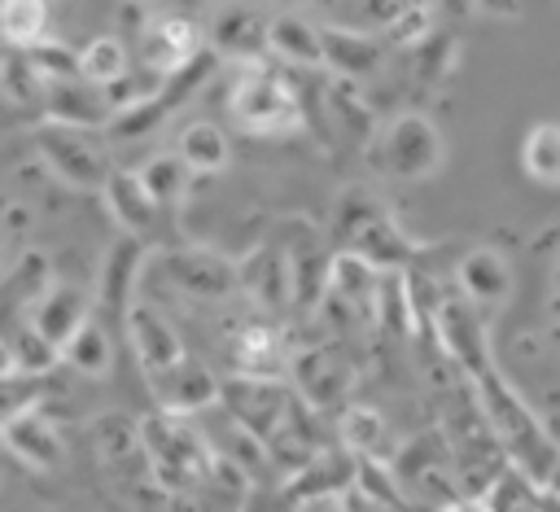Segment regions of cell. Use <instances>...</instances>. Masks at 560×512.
Wrapping results in <instances>:
<instances>
[{"label": "cell", "mask_w": 560, "mask_h": 512, "mask_svg": "<svg viewBox=\"0 0 560 512\" xmlns=\"http://www.w3.org/2000/svg\"><path fill=\"white\" fill-rule=\"evenodd\" d=\"M464 385H468L472 403L481 407V416H486L494 442L503 446L508 464L521 468L529 481L547 486L551 473L560 468V442L547 433V424L534 416V407L512 389V381L499 368H486V372L468 376Z\"/></svg>", "instance_id": "obj_1"}, {"label": "cell", "mask_w": 560, "mask_h": 512, "mask_svg": "<svg viewBox=\"0 0 560 512\" xmlns=\"http://www.w3.org/2000/svg\"><path fill=\"white\" fill-rule=\"evenodd\" d=\"M140 438H144V459L153 473V486L171 499H192L206 477L214 473V442L184 416L171 411H149L140 416Z\"/></svg>", "instance_id": "obj_2"}, {"label": "cell", "mask_w": 560, "mask_h": 512, "mask_svg": "<svg viewBox=\"0 0 560 512\" xmlns=\"http://www.w3.org/2000/svg\"><path fill=\"white\" fill-rule=\"evenodd\" d=\"M332 232H337L341 254H354V258L372 263L385 276H402L411 267V258H416V249L402 236V228L394 223V214L368 188H346L337 197Z\"/></svg>", "instance_id": "obj_3"}, {"label": "cell", "mask_w": 560, "mask_h": 512, "mask_svg": "<svg viewBox=\"0 0 560 512\" xmlns=\"http://www.w3.org/2000/svg\"><path fill=\"white\" fill-rule=\"evenodd\" d=\"M228 109L249 136H284L302 127V96L289 83L284 66H271V61H254L241 70V79L232 83Z\"/></svg>", "instance_id": "obj_4"}, {"label": "cell", "mask_w": 560, "mask_h": 512, "mask_svg": "<svg viewBox=\"0 0 560 512\" xmlns=\"http://www.w3.org/2000/svg\"><path fill=\"white\" fill-rule=\"evenodd\" d=\"M389 468H394L402 494H407L411 503H429L433 512L464 494V490H459V468H455V455H451L442 429H433V433L407 442L402 451H394Z\"/></svg>", "instance_id": "obj_5"}, {"label": "cell", "mask_w": 560, "mask_h": 512, "mask_svg": "<svg viewBox=\"0 0 560 512\" xmlns=\"http://www.w3.org/2000/svg\"><path fill=\"white\" fill-rule=\"evenodd\" d=\"M223 416L236 420L245 433H254L262 446L280 438L298 407V389L289 381H267V376H223Z\"/></svg>", "instance_id": "obj_6"}, {"label": "cell", "mask_w": 560, "mask_h": 512, "mask_svg": "<svg viewBox=\"0 0 560 512\" xmlns=\"http://www.w3.org/2000/svg\"><path fill=\"white\" fill-rule=\"evenodd\" d=\"M372 162L394 179H424L442 166V136L424 114H398L376 127Z\"/></svg>", "instance_id": "obj_7"}, {"label": "cell", "mask_w": 560, "mask_h": 512, "mask_svg": "<svg viewBox=\"0 0 560 512\" xmlns=\"http://www.w3.org/2000/svg\"><path fill=\"white\" fill-rule=\"evenodd\" d=\"M31 140H35V149H39V158L57 171V179H66L70 188H105L109 184V158H105V149L83 131V127H61V123H39L35 131H31Z\"/></svg>", "instance_id": "obj_8"}, {"label": "cell", "mask_w": 560, "mask_h": 512, "mask_svg": "<svg viewBox=\"0 0 560 512\" xmlns=\"http://www.w3.org/2000/svg\"><path fill=\"white\" fill-rule=\"evenodd\" d=\"M201 53V22H192L188 13L149 9V18L140 22V66L153 79H175Z\"/></svg>", "instance_id": "obj_9"}, {"label": "cell", "mask_w": 560, "mask_h": 512, "mask_svg": "<svg viewBox=\"0 0 560 512\" xmlns=\"http://www.w3.org/2000/svg\"><path fill=\"white\" fill-rule=\"evenodd\" d=\"M433 337L442 341L446 359L459 368V376H477L486 368H494V354H490V328H486V311L472 306L468 298L459 293H446L438 315H433Z\"/></svg>", "instance_id": "obj_10"}, {"label": "cell", "mask_w": 560, "mask_h": 512, "mask_svg": "<svg viewBox=\"0 0 560 512\" xmlns=\"http://www.w3.org/2000/svg\"><path fill=\"white\" fill-rule=\"evenodd\" d=\"M162 276L201 302H223L232 293H241V263H232L219 249H201V245H184L162 254Z\"/></svg>", "instance_id": "obj_11"}, {"label": "cell", "mask_w": 560, "mask_h": 512, "mask_svg": "<svg viewBox=\"0 0 560 512\" xmlns=\"http://www.w3.org/2000/svg\"><path fill=\"white\" fill-rule=\"evenodd\" d=\"M354 486H359V459L341 442H332L328 451H319L293 477H280V494L293 508H311V503H324V499H346Z\"/></svg>", "instance_id": "obj_12"}, {"label": "cell", "mask_w": 560, "mask_h": 512, "mask_svg": "<svg viewBox=\"0 0 560 512\" xmlns=\"http://www.w3.org/2000/svg\"><path fill=\"white\" fill-rule=\"evenodd\" d=\"M122 333H127V341H131V350H136V359H140V368H144V376H149V381L171 376L175 368H184V363H188V359H184V341H179L175 324H171L153 302H144V298L127 311Z\"/></svg>", "instance_id": "obj_13"}, {"label": "cell", "mask_w": 560, "mask_h": 512, "mask_svg": "<svg viewBox=\"0 0 560 512\" xmlns=\"http://www.w3.org/2000/svg\"><path fill=\"white\" fill-rule=\"evenodd\" d=\"M289 385L315 411H332V407L346 411L350 407V368L324 346H306L289 359Z\"/></svg>", "instance_id": "obj_14"}, {"label": "cell", "mask_w": 560, "mask_h": 512, "mask_svg": "<svg viewBox=\"0 0 560 512\" xmlns=\"http://www.w3.org/2000/svg\"><path fill=\"white\" fill-rule=\"evenodd\" d=\"M92 442H96L101 464H105L114 477H122V481H136V477L153 481L149 459H144L140 416H131V411H105V416H96V420H92Z\"/></svg>", "instance_id": "obj_15"}, {"label": "cell", "mask_w": 560, "mask_h": 512, "mask_svg": "<svg viewBox=\"0 0 560 512\" xmlns=\"http://www.w3.org/2000/svg\"><path fill=\"white\" fill-rule=\"evenodd\" d=\"M140 263H144V245L136 236H122L101 263V298H96L101 306H96V315L109 319L114 328H122L127 311L140 302Z\"/></svg>", "instance_id": "obj_16"}, {"label": "cell", "mask_w": 560, "mask_h": 512, "mask_svg": "<svg viewBox=\"0 0 560 512\" xmlns=\"http://www.w3.org/2000/svg\"><path fill=\"white\" fill-rule=\"evenodd\" d=\"M0 433H4L9 455L22 459L26 468H44V473H48V468H57L61 455H66L61 433H57V424L44 416L39 403H26V407H18V411H4Z\"/></svg>", "instance_id": "obj_17"}, {"label": "cell", "mask_w": 560, "mask_h": 512, "mask_svg": "<svg viewBox=\"0 0 560 512\" xmlns=\"http://www.w3.org/2000/svg\"><path fill=\"white\" fill-rule=\"evenodd\" d=\"M284 258H289V280H293V306L306 315L328 293V284H332V258L337 254H328L311 228H298V236L284 245Z\"/></svg>", "instance_id": "obj_18"}, {"label": "cell", "mask_w": 560, "mask_h": 512, "mask_svg": "<svg viewBox=\"0 0 560 512\" xmlns=\"http://www.w3.org/2000/svg\"><path fill=\"white\" fill-rule=\"evenodd\" d=\"M149 385H153V394H158V411H171V416H184V420L223 403V381H219L210 368L192 363V359H188L184 368H175L171 376H158V381H149Z\"/></svg>", "instance_id": "obj_19"}, {"label": "cell", "mask_w": 560, "mask_h": 512, "mask_svg": "<svg viewBox=\"0 0 560 512\" xmlns=\"http://www.w3.org/2000/svg\"><path fill=\"white\" fill-rule=\"evenodd\" d=\"M92 315H96V302L88 298V289H79V284H61V280H57V284L48 289V298H44L26 319H31V324H35V328L66 354V346L83 333V324H88Z\"/></svg>", "instance_id": "obj_20"}, {"label": "cell", "mask_w": 560, "mask_h": 512, "mask_svg": "<svg viewBox=\"0 0 560 512\" xmlns=\"http://www.w3.org/2000/svg\"><path fill=\"white\" fill-rule=\"evenodd\" d=\"M455 284H459V298H468L472 306L490 311V306L508 302V293H512V267H508V258L499 249L477 245V249H468L459 258Z\"/></svg>", "instance_id": "obj_21"}, {"label": "cell", "mask_w": 560, "mask_h": 512, "mask_svg": "<svg viewBox=\"0 0 560 512\" xmlns=\"http://www.w3.org/2000/svg\"><path fill=\"white\" fill-rule=\"evenodd\" d=\"M44 123H61V127H109L114 109L105 101L101 88L83 83V79H66V83H48L44 88Z\"/></svg>", "instance_id": "obj_22"}, {"label": "cell", "mask_w": 560, "mask_h": 512, "mask_svg": "<svg viewBox=\"0 0 560 512\" xmlns=\"http://www.w3.org/2000/svg\"><path fill=\"white\" fill-rule=\"evenodd\" d=\"M52 263L44 249H26L4 267V319H26L52 289Z\"/></svg>", "instance_id": "obj_23"}, {"label": "cell", "mask_w": 560, "mask_h": 512, "mask_svg": "<svg viewBox=\"0 0 560 512\" xmlns=\"http://www.w3.org/2000/svg\"><path fill=\"white\" fill-rule=\"evenodd\" d=\"M101 197H105V210H109V219L127 232V236H144L153 223H158V201H153V193L144 188V179H140V171H114L109 175V184L101 188Z\"/></svg>", "instance_id": "obj_24"}, {"label": "cell", "mask_w": 560, "mask_h": 512, "mask_svg": "<svg viewBox=\"0 0 560 512\" xmlns=\"http://www.w3.org/2000/svg\"><path fill=\"white\" fill-rule=\"evenodd\" d=\"M57 363H61V350L31 319H4V381L44 376Z\"/></svg>", "instance_id": "obj_25"}, {"label": "cell", "mask_w": 560, "mask_h": 512, "mask_svg": "<svg viewBox=\"0 0 560 512\" xmlns=\"http://www.w3.org/2000/svg\"><path fill=\"white\" fill-rule=\"evenodd\" d=\"M267 26H271V18H262L258 9H223L210 22V44L219 53L245 57V66H254V61H267Z\"/></svg>", "instance_id": "obj_26"}, {"label": "cell", "mask_w": 560, "mask_h": 512, "mask_svg": "<svg viewBox=\"0 0 560 512\" xmlns=\"http://www.w3.org/2000/svg\"><path fill=\"white\" fill-rule=\"evenodd\" d=\"M328 293L337 302H346L354 315L372 319L381 311V298H385V271H376L372 263L354 258V254H337L332 258V284Z\"/></svg>", "instance_id": "obj_27"}, {"label": "cell", "mask_w": 560, "mask_h": 512, "mask_svg": "<svg viewBox=\"0 0 560 512\" xmlns=\"http://www.w3.org/2000/svg\"><path fill=\"white\" fill-rule=\"evenodd\" d=\"M289 359H293V354L284 350V337H280L271 324H241V328H236V341H232L236 376H267V381H280V368H284Z\"/></svg>", "instance_id": "obj_28"}, {"label": "cell", "mask_w": 560, "mask_h": 512, "mask_svg": "<svg viewBox=\"0 0 560 512\" xmlns=\"http://www.w3.org/2000/svg\"><path fill=\"white\" fill-rule=\"evenodd\" d=\"M267 53L280 66H324V31L298 13H276L267 26Z\"/></svg>", "instance_id": "obj_29"}, {"label": "cell", "mask_w": 560, "mask_h": 512, "mask_svg": "<svg viewBox=\"0 0 560 512\" xmlns=\"http://www.w3.org/2000/svg\"><path fill=\"white\" fill-rule=\"evenodd\" d=\"M319 31H324V66L337 70L341 79H368L381 66L385 39L363 35V31H346V26H319Z\"/></svg>", "instance_id": "obj_30"}, {"label": "cell", "mask_w": 560, "mask_h": 512, "mask_svg": "<svg viewBox=\"0 0 560 512\" xmlns=\"http://www.w3.org/2000/svg\"><path fill=\"white\" fill-rule=\"evenodd\" d=\"M241 293H254L262 306H284L293 302V280H289V258L284 245H258L241 263Z\"/></svg>", "instance_id": "obj_31"}, {"label": "cell", "mask_w": 560, "mask_h": 512, "mask_svg": "<svg viewBox=\"0 0 560 512\" xmlns=\"http://www.w3.org/2000/svg\"><path fill=\"white\" fill-rule=\"evenodd\" d=\"M337 442L354 455V459H372V464H389V424L376 407L368 403H350L337 420Z\"/></svg>", "instance_id": "obj_32"}, {"label": "cell", "mask_w": 560, "mask_h": 512, "mask_svg": "<svg viewBox=\"0 0 560 512\" xmlns=\"http://www.w3.org/2000/svg\"><path fill=\"white\" fill-rule=\"evenodd\" d=\"M175 153L184 158V166L197 175H210V171H223L228 166V136H223V127L219 123H210V118H192V123H184L179 127V136H175Z\"/></svg>", "instance_id": "obj_33"}, {"label": "cell", "mask_w": 560, "mask_h": 512, "mask_svg": "<svg viewBox=\"0 0 560 512\" xmlns=\"http://www.w3.org/2000/svg\"><path fill=\"white\" fill-rule=\"evenodd\" d=\"M127 74H131V53H127V44L118 35H96V39H88L79 48V79L83 83L105 92V88L122 83Z\"/></svg>", "instance_id": "obj_34"}, {"label": "cell", "mask_w": 560, "mask_h": 512, "mask_svg": "<svg viewBox=\"0 0 560 512\" xmlns=\"http://www.w3.org/2000/svg\"><path fill=\"white\" fill-rule=\"evenodd\" d=\"M521 171L538 188H560V123L542 118L521 140Z\"/></svg>", "instance_id": "obj_35"}, {"label": "cell", "mask_w": 560, "mask_h": 512, "mask_svg": "<svg viewBox=\"0 0 560 512\" xmlns=\"http://www.w3.org/2000/svg\"><path fill=\"white\" fill-rule=\"evenodd\" d=\"M74 372H83V376H105L109 368H114V341H109V324L101 319V315H92L88 324H83V333L66 346V354H61Z\"/></svg>", "instance_id": "obj_36"}, {"label": "cell", "mask_w": 560, "mask_h": 512, "mask_svg": "<svg viewBox=\"0 0 560 512\" xmlns=\"http://www.w3.org/2000/svg\"><path fill=\"white\" fill-rule=\"evenodd\" d=\"M481 503H486L490 512H547L542 486L529 481V477H525L521 468H512V464L490 481V490L481 494Z\"/></svg>", "instance_id": "obj_37"}, {"label": "cell", "mask_w": 560, "mask_h": 512, "mask_svg": "<svg viewBox=\"0 0 560 512\" xmlns=\"http://www.w3.org/2000/svg\"><path fill=\"white\" fill-rule=\"evenodd\" d=\"M140 179H144V188L153 193V201H158L162 210H171V206H179V201H184L192 171L184 166V158H179V153H153V158L140 166Z\"/></svg>", "instance_id": "obj_38"}, {"label": "cell", "mask_w": 560, "mask_h": 512, "mask_svg": "<svg viewBox=\"0 0 560 512\" xmlns=\"http://www.w3.org/2000/svg\"><path fill=\"white\" fill-rule=\"evenodd\" d=\"M44 22H48V4H39V0H4L0 4V35L9 48H35L44 39Z\"/></svg>", "instance_id": "obj_39"}, {"label": "cell", "mask_w": 560, "mask_h": 512, "mask_svg": "<svg viewBox=\"0 0 560 512\" xmlns=\"http://www.w3.org/2000/svg\"><path fill=\"white\" fill-rule=\"evenodd\" d=\"M0 79H4V96L13 101V105H26V101H44V79L35 74V66H31V57L22 53V48H9L4 53V66H0Z\"/></svg>", "instance_id": "obj_40"}, {"label": "cell", "mask_w": 560, "mask_h": 512, "mask_svg": "<svg viewBox=\"0 0 560 512\" xmlns=\"http://www.w3.org/2000/svg\"><path fill=\"white\" fill-rule=\"evenodd\" d=\"M424 35H429V9H420V4H402L398 18L385 26V44H394V48H420Z\"/></svg>", "instance_id": "obj_41"}, {"label": "cell", "mask_w": 560, "mask_h": 512, "mask_svg": "<svg viewBox=\"0 0 560 512\" xmlns=\"http://www.w3.org/2000/svg\"><path fill=\"white\" fill-rule=\"evenodd\" d=\"M4 219H9V236H4V241L13 245V241H18L22 232H26V206H18V201H13V206L4 210Z\"/></svg>", "instance_id": "obj_42"}, {"label": "cell", "mask_w": 560, "mask_h": 512, "mask_svg": "<svg viewBox=\"0 0 560 512\" xmlns=\"http://www.w3.org/2000/svg\"><path fill=\"white\" fill-rule=\"evenodd\" d=\"M438 512H490V508H486L477 494H459V499H451V503L438 508Z\"/></svg>", "instance_id": "obj_43"}, {"label": "cell", "mask_w": 560, "mask_h": 512, "mask_svg": "<svg viewBox=\"0 0 560 512\" xmlns=\"http://www.w3.org/2000/svg\"><path fill=\"white\" fill-rule=\"evenodd\" d=\"M542 499H547V512H560V468H556L551 481L542 486Z\"/></svg>", "instance_id": "obj_44"}]
</instances>
